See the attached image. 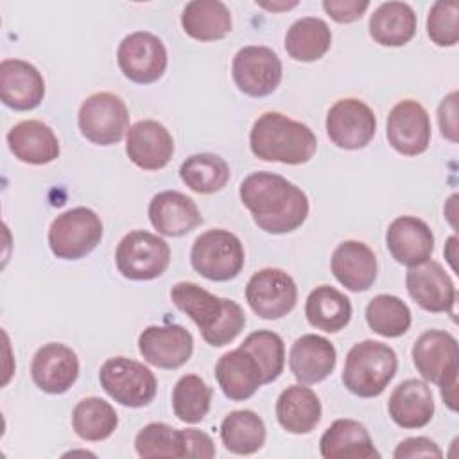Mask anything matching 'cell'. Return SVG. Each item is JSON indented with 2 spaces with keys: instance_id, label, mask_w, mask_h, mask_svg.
<instances>
[{
  "instance_id": "1",
  "label": "cell",
  "mask_w": 459,
  "mask_h": 459,
  "mask_svg": "<svg viewBox=\"0 0 459 459\" xmlns=\"http://www.w3.org/2000/svg\"><path fill=\"white\" fill-rule=\"evenodd\" d=\"M238 195L255 224L271 235L298 230L308 215L307 194L280 174L262 170L246 176Z\"/></svg>"
},
{
  "instance_id": "2",
  "label": "cell",
  "mask_w": 459,
  "mask_h": 459,
  "mask_svg": "<svg viewBox=\"0 0 459 459\" xmlns=\"http://www.w3.org/2000/svg\"><path fill=\"white\" fill-rule=\"evenodd\" d=\"M170 299L195 323L210 346L230 344L246 326V314L237 301L219 298L194 281L176 283L170 289Z\"/></svg>"
},
{
  "instance_id": "3",
  "label": "cell",
  "mask_w": 459,
  "mask_h": 459,
  "mask_svg": "<svg viewBox=\"0 0 459 459\" xmlns=\"http://www.w3.org/2000/svg\"><path fill=\"white\" fill-rule=\"evenodd\" d=\"M249 149L262 161L301 165L314 156L317 138L307 124L278 111H267L251 127Z\"/></svg>"
},
{
  "instance_id": "4",
  "label": "cell",
  "mask_w": 459,
  "mask_h": 459,
  "mask_svg": "<svg viewBox=\"0 0 459 459\" xmlns=\"http://www.w3.org/2000/svg\"><path fill=\"white\" fill-rule=\"evenodd\" d=\"M398 369L394 350L380 341L366 339L350 348L342 368L344 387L360 398H375L384 393Z\"/></svg>"
},
{
  "instance_id": "5",
  "label": "cell",
  "mask_w": 459,
  "mask_h": 459,
  "mask_svg": "<svg viewBox=\"0 0 459 459\" xmlns=\"http://www.w3.org/2000/svg\"><path fill=\"white\" fill-rule=\"evenodd\" d=\"M412 362L423 380L439 385L441 398L450 411H457L459 348L452 333L427 330L412 344Z\"/></svg>"
},
{
  "instance_id": "6",
  "label": "cell",
  "mask_w": 459,
  "mask_h": 459,
  "mask_svg": "<svg viewBox=\"0 0 459 459\" xmlns=\"http://www.w3.org/2000/svg\"><path fill=\"white\" fill-rule=\"evenodd\" d=\"M246 262L240 238L222 228L201 233L190 249L192 267L212 281H228L238 276Z\"/></svg>"
},
{
  "instance_id": "7",
  "label": "cell",
  "mask_w": 459,
  "mask_h": 459,
  "mask_svg": "<svg viewBox=\"0 0 459 459\" xmlns=\"http://www.w3.org/2000/svg\"><path fill=\"white\" fill-rule=\"evenodd\" d=\"M102 221L86 206H75L57 215L48 228V246L61 260H79L102 240Z\"/></svg>"
},
{
  "instance_id": "8",
  "label": "cell",
  "mask_w": 459,
  "mask_h": 459,
  "mask_svg": "<svg viewBox=\"0 0 459 459\" xmlns=\"http://www.w3.org/2000/svg\"><path fill=\"white\" fill-rule=\"evenodd\" d=\"M100 387L120 405L138 409L149 405L158 389L154 373L127 357H111L99 369Z\"/></svg>"
},
{
  "instance_id": "9",
  "label": "cell",
  "mask_w": 459,
  "mask_h": 459,
  "mask_svg": "<svg viewBox=\"0 0 459 459\" xmlns=\"http://www.w3.org/2000/svg\"><path fill=\"white\" fill-rule=\"evenodd\" d=\"M115 262L118 273L127 280H154L167 271L170 247L161 237L145 230H134L118 242Z\"/></svg>"
},
{
  "instance_id": "10",
  "label": "cell",
  "mask_w": 459,
  "mask_h": 459,
  "mask_svg": "<svg viewBox=\"0 0 459 459\" xmlns=\"http://www.w3.org/2000/svg\"><path fill=\"white\" fill-rule=\"evenodd\" d=\"M77 124L81 134L91 143L115 145L129 129V111L118 95L97 91L82 100Z\"/></svg>"
},
{
  "instance_id": "11",
  "label": "cell",
  "mask_w": 459,
  "mask_h": 459,
  "mask_svg": "<svg viewBox=\"0 0 459 459\" xmlns=\"http://www.w3.org/2000/svg\"><path fill=\"white\" fill-rule=\"evenodd\" d=\"M120 72L136 84H151L167 70V48L163 41L147 30L127 34L117 50Z\"/></svg>"
},
{
  "instance_id": "12",
  "label": "cell",
  "mask_w": 459,
  "mask_h": 459,
  "mask_svg": "<svg viewBox=\"0 0 459 459\" xmlns=\"http://www.w3.org/2000/svg\"><path fill=\"white\" fill-rule=\"evenodd\" d=\"M283 75L278 54L262 45L242 47L231 63V77L237 88L249 97L271 95Z\"/></svg>"
},
{
  "instance_id": "13",
  "label": "cell",
  "mask_w": 459,
  "mask_h": 459,
  "mask_svg": "<svg viewBox=\"0 0 459 459\" xmlns=\"http://www.w3.org/2000/svg\"><path fill=\"white\" fill-rule=\"evenodd\" d=\"M325 126L333 145L346 151H357L373 140L377 133V117L364 100L346 97L330 106Z\"/></svg>"
},
{
  "instance_id": "14",
  "label": "cell",
  "mask_w": 459,
  "mask_h": 459,
  "mask_svg": "<svg viewBox=\"0 0 459 459\" xmlns=\"http://www.w3.org/2000/svg\"><path fill=\"white\" fill-rule=\"evenodd\" d=\"M246 301L262 319H280L287 316L298 301V287L290 274L276 267H265L249 278Z\"/></svg>"
},
{
  "instance_id": "15",
  "label": "cell",
  "mask_w": 459,
  "mask_h": 459,
  "mask_svg": "<svg viewBox=\"0 0 459 459\" xmlns=\"http://www.w3.org/2000/svg\"><path fill=\"white\" fill-rule=\"evenodd\" d=\"M385 136L389 145L403 156L423 154L430 145V117L427 109L412 99L396 102L385 126Z\"/></svg>"
},
{
  "instance_id": "16",
  "label": "cell",
  "mask_w": 459,
  "mask_h": 459,
  "mask_svg": "<svg viewBox=\"0 0 459 459\" xmlns=\"http://www.w3.org/2000/svg\"><path fill=\"white\" fill-rule=\"evenodd\" d=\"M145 362L161 369L181 368L194 351V337L181 325H151L138 337Z\"/></svg>"
},
{
  "instance_id": "17",
  "label": "cell",
  "mask_w": 459,
  "mask_h": 459,
  "mask_svg": "<svg viewBox=\"0 0 459 459\" xmlns=\"http://www.w3.org/2000/svg\"><path fill=\"white\" fill-rule=\"evenodd\" d=\"M405 287L409 296L427 312H452L457 290L450 274L436 260H427L409 267L405 273Z\"/></svg>"
},
{
  "instance_id": "18",
  "label": "cell",
  "mask_w": 459,
  "mask_h": 459,
  "mask_svg": "<svg viewBox=\"0 0 459 459\" xmlns=\"http://www.w3.org/2000/svg\"><path fill=\"white\" fill-rule=\"evenodd\" d=\"M30 377L43 393L63 394L79 377L77 353L61 342L43 344L32 357Z\"/></svg>"
},
{
  "instance_id": "19",
  "label": "cell",
  "mask_w": 459,
  "mask_h": 459,
  "mask_svg": "<svg viewBox=\"0 0 459 459\" xmlns=\"http://www.w3.org/2000/svg\"><path fill=\"white\" fill-rule=\"evenodd\" d=\"M126 154L138 169L160 170L172 160V134L158 120H140L127 129Z\"/></svg>"
},
{
  "instance_id": "20",
  "label": "cell",
  "mask_w": 459,
  "mask_h": 459,
  "mask_svg": "<svg viewBox=\"0 0 459 459\" xmlns=\"http://www.w3.org/2000/svg\"><path fill=\"white\" fill-rule=\"evenodd\" d=\"M45 81L41 72L23 59H4L0 63V99L14 111H29L41 104Z\"/></svg>"
},
{
  "instance_id": "21",
  "label": "cell",
  "mask_w": 459,
  "mask_h": 459,
  "mask_svg": "<svg viewBox=\"0 0 459 459\" xmlns=\"http://www.w3.org/2000/svg\"><path fill=\"white\" fill-rule=\"evenodd\" d=\"M385 244L398 264L414 267L430 260L434 251V235L423 219L400 215L389 224L385 231Z\"/></svg>"
},
{
  "instance_id": "22",
  "label": "cell",
  "mask_w": 459,
  "mask_h": 459,
  "mask_svg": "<svg viewBox=\"0 0 459 459\" xmlns=\"http://www.w3.org/2000/svg\"><path fill=\"white\" fill-rule=\"evenodd\" d=\"M215 378L226 398L244 402L264 385L262 369L255 355L238 346L219 357L215 364Z\"/></svg>"
},
{
  "instance_id": "23",
  "label": "cell",
  "mask_w": 459,
  "mask_h": 459,
  "mask_svg": "<svg viewBox=\"0 0 459 459\" xmlns=\"http://www.w3.org/2000/svg\"><path fill=\"white\" fill-rule=\"evenodd\" d=\"M149 221L165 237H181L203 222L195 201L178 190H163L149 203Z\"/></svg>"
},
{
  "instance_id": "24",
  "label": "cell",
  "mask_w": 459,
  "mask_h": 459,
  "mask_svg": "<svg viewBox=\"0 0 459 459\" xmlns=\"http://www.w3.org/2000/svg\"><path fill=\"white\" fill-rule=\"evenodd\" d=\"M330 269L342 287L351 292H362L377 280V256L368 244L344 240L333 249Z\"/></svg>"
},
{
  "instance_id": "25",
  "label": "cell",
  "mask_w": 459,
  "mask_h": 459,
  "mask_svg": "<svg viewBox=\"0 0 459 459\" xmlns=\"http://www.w3.org/2000/svg\"><path fill=\"white\" fill-rule=\"evenodd\" d=\"M337 362L333 344L316 333H305L294 341L289 351V368L301 384H317L330 377Z\"/></svg>"
},
{
  "instance_id": "26",
  "label": "cell",
  "mask_w": 459,
  "mask_h": 459,
  "mask_svg": "<svg viewBox=\"0 0 459 459\" xmlns=\"http://www.w3.org/2000/svg\"><path fill=\"white\" fill-rule=\"evenodd\" d=\"M387 411L398 427L421 429L434 416L432 391L423 380L407 378L389 394Z\"/></svg>"
},
{
  "instance_id": "27",
  "label": "cell",
  "mask_w": 459,
  "mask_h": 459,
  "mask_svg": "<svg viewBox=\"0 0 459 459\" xmlns=\"http://www.w3.org/2000/svg\"><path fill=\"white\" fill-rule=\"evenodd\" d=\"M325 459H373L380 457L368 429L350 418L335 420L319 439Z\"/></svg>"
},
{
  "instance_id": "28",
  "label": "cell",
  "mask_w": 459,
  "mask_h": 459,
  "mask_svg": "<svg viewBox=\"0 0 459 459\" xmlns=\"http://www.w3.org/2000/svg\"><path fill=\"white\" fill-rule=\"evenodd\" d=\"M9 151L29 165H47L59 156V142L54 131L41 120H22L7 133Z\"/></svg>"
},
{
  "instance_id": "29",
  "label": "cell",
  "mask_w": 459,
  "mask_h": 459,
  "mask_svg": "<svg viewBox=\"0 0 459 459\" xmlns=\"http://www.w3.org/2000/svg\"><path fill=\"white\" fill-rule=\"evenodd\" d=\"M321 402L317 394L301 384L283 389L276 400V420L290 434H308L321 421Z\"/></svg>"
},
{
  "instance_id": "30",
  "label": "cell",
  "mask_w": 459,
  "mask_h": 459,
  "mask_svg": "<svg viewBox=\"0 0 459 459\" xmlns=\"http://www.w3.org/2000/svg\"><path fill=\"white\" fill-rule=\"evenodd\" d=\"M418 18L405 2H384L369 16V36L382 47H403L416 34Z\"/></svg>"
},
{
  "instance_id": "31",
  "label": "cell",
  "mask_w": 459,
  "mask_h": 459,
  "mask_svg": "<svg viewBox=\"0 0 459 459\" xmlns=\"http://www.w3.org/2000/svg\"><path fill=\"white\" fill-rule=\"evenodd\" d=\"M181 27L197 41H217L231 32V13L221 0H192L181 13Z\"/></svg>"
},
{
  "instance_id": "32",
  "label": "cell",
  "mask_w": 459,
  "mask_h": 459,
  "mask_svg": "<svg viewBox=\"0 0 459 459\" xmlns=\"http://www.w3.org/2000/svg\"><path fill=\"white\" fill-rule=\"evenodd\" d=\"M305 316L310 326L337 333L351 319V303L348 296L330 285L316 287L305 301Z\"/></svg>"
},
{
  "instance_id": "33",
  "label": "cell",
  "mask_w": 459,
  "mask_h": 459,
  "mask_svg": "<svg viewBox=\"0 0 459 459\" xmlns=\"http://www.w3.org/2000/svg\"><path fill=\"white\" fill-rule=\"evenodd\" d=\"M332 47V30L325 20L305 16L296 20L285 34V50L294 61L312 63Z\"/></svg>"
},
{
  "instance_id": "34",
  "label": "cell",
  "mask_w": 459,
  "mask_h": 459,
  "mask_svg": "<svg viewBox=\"0 0 459 459\" xmlns=\"http://www.w3.org/2000/svg\"><path fill=\"white\" fill-rule=\"evenodd\" d=\"M265 423L249 409L231 411L221 423V441L224 448L237 455H251L265 443Z\"/></svg>"
},
{
  "instance_id": "35",
  "label": "cell",
  "mask_w": 459,
  "mask_h": 459,
  "mask_svg": "<svg viewBox=\"0 0 459 459\" xmlns=\"http://www.w3.org/2000/svg\"><path fill=\"white\" fill-rule=\"evenodd\" d=\"M118 425V414L113 405L99 396H88L77 402L72 411V429L84 441L108 439Z\"/></svg>"
},
{
  "instance_id": "36",
  "label": "cell",
  "mask_w": 459,
  "mask_h": 459,
  "mask_svg": "<svg viewBox=\"0 0 459 459\" xmlns=\"http://www.w3.org/2000/svg\"><path fill=\"white\" fill-rule=\"evenodd\" d=\"M179 178L192 192L213 194L230 181V165L219 154L199 152L181 163Z\"/></svg>"
},
{
  "instance_id": "37",
  "label": "cell",
  "mask_w": 459,
  "mask_h": 459,
  "mask_svg": "<svg viewBox=\"0 0 459 459\" xmlns=\"http://www.w3.org/2000/svg\"><path fill=\"white\" fill-rule=\"evenodd\" d=\"M411 321L412 316L407 303L393 294H377L366 307L368 326L387 339L403 335Z\"/></svg>"
},
{
  "instance_id": "38",
  "label": "cell",
  "mask_w": 459,
  "mask_h": 459,
  "mask_svg": "<svg viewBox=\"0 0 459 459\" xmlns=\"http://www.w3.org/2000/svg\"><path fill=\"white\" fill-rule=\"evenodd\" d=\"M212 387L197 375H183L172 391V411L183 423H199L210 411Z\"/></svg>"
},
{
  "instance_id": "39",
  "label": "cell",
  "mask_w": 459,
  "mask_h": 459,
  "mask_svg": "<svg viewBox=\"0 0 459 459\" xmlns=\"http://www.w3.org/2000/svg\"><path fill=\"white\" fill-rule=\"evenodd\" d=\"M140 457H186L185 432L167 423H149L134 437Z\"/></svg>"
},
{
  "instance_id": "40",
  "label": "cell",
  "mask_w": 459,
  "mask_h": 459,
  "mask_svg": "<svg viewBox=\"0 0 459 459\" xmlns=\"http://www.w3.org/2000/svg\"><path fill=\"white\" fill-rule=\"evenodd\" d=\"M240 346L249 350L258 360L264 384H271L281 375L285 366V344L276 332L256 330L249 333Z\"/></svg>"
},
{
  "instance_id": "41",
  "label": "cell",
  "mask_w": 459,
  "mask_h": 459,
  "mask_svg": "<svg viewBox=\"0 0 459 459\" xmlns=\"http://www.w3.org/2000/svg\"><path fill=\"white\" fill-rule=\"evenodd\" d=\"M427 34L437 47H454L459 39V4L455 0L434 2L427 14Z\"/></svg>"
},
{
  "instance_id": "42",
  "label": "cell",
  "mask_w": 459,
  "mask_h": 459,
  "mask_svg": "<svg viewBox=\"0 0 459 459\" xmlns=\"http://www.w3.org/2000/svg\"><path fill=\"white\" fill-rule=\"evenodd\" d=\"M369 7L368 0H325V13L337 23H351L360 20V16Z\"/></svg>"
},
{
  "instance_id": "43",
  "label": "cell",
  "mask_w": 459,
  "mask_h": 459,
  "mask_svg": "<svg viewBox=\"0 0 459 459\" xmlns=\"http://www.w3.org/2000/svg\"><path fill=\"white\" fill-rule=\"evenodd\" d=\"M394 459H409V457H443L441 448L432 441L430 437L418 436V437H407L398 443V446L393 452Z\"/></svg>"
},
{
  "instance_id": "44",
  "label": "cell",
  "mask_w": 459,
  "mask_h": 459,
  "mask_svg": "<svg viewBox=\"0 0 459 459\" xmlns=\"http://www.w3.org/2000/svg\"><path fill=\"white\" fill-rule=\"evenodd\" d=\"M437 122H439V129L441 134L450 140V142H457V91L448 93L439 108H437Z\"/></svg>"
},
{
  "instance_id": "45",
  "label": "cell",
  "mask_w": 459,
  "mask_h": 459,
  "mask_svg": "<svg viewBox=\"0 0 459 459\" xmlns=\"http://www.w3.org/2000/svg\"><path fill=\"white\" fill-rule=\"evenodd\" d=\"M186 457L212 459L215 455V445L212 437L199 429H183Z\"/></svg>"
},
{
  "instance_id": "46",
  "label": "cell",
  "mask_w": 459,
  "mask_h": 459,
  "mask_svg": "<svg viewBox=\"0 0 459 459\" xmlns=\"http://www.w3.org/2000/svg\"><path fill=\"white\" fill-rule=\"evenodd\" d=\"M262 7L269 9V11H285V9H290V7H296L298 2H290V4H260Z\"/></svg>"
},
{
  "instance_id": "47",
  "label": "cell",
  "mask_w": 459,
  "mask_h": 459,
  "mask_svg": "<svg viewBox=\"0 0 459 459\" xmlns=\"http://www.w3.org/2000/svg\"><path fill=\"white\" fill-rule=\"evenodd\" d=\"M446 244H448V247H452V249H455V244H457V237H455V235H454V237H450V238H448V242H446ZM454 258H455V253H450V255H448V262H450V265H452V269H454V271H455V262H454Z\"/></svg>"
}]
</instances>
